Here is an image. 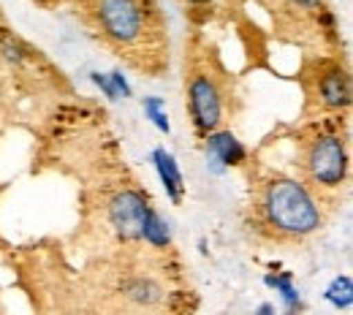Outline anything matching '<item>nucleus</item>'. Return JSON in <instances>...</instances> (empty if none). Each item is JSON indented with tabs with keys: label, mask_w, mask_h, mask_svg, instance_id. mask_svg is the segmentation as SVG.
Returning <instances> with one entry per match:
<instances>
[{
	"label": "nucleus",
	"mask_w": 353,
	"mask_h": 315,
	"mask_svg": "<svg viewBox=\"0 0 353 315\" xmlns=\"http://www.w3.org/2000/svg\"><path fill=\"white\" fill-rule=\"evenodd\" d=\"M261 212L266 223L283 236H307L321 225V210L299 180L274 177L266 182Z\"/></svg>",
	"instance_id": "nucleus-1"
},
{
	"label": "nucleus",
	"mask_w": 353,
	"mask_h": 315,
	"mask_svg": "<svg viewBox=\"0 0 353 315\" xmlns=\"http://www.w3.org/2000/svg\"><path fill=\"white\" fill-rule=\"evenodd\" d=\"M307 174L321 187H340L348 177V150L337 134L318 136L307 150Z\"/></svg>",
	"instance_id": "nucleus-2"
},
{
	"label": "nucleus",
	"mask_w": 353,
	"mask_h": 315,
	"mask_svg": "<svg viewBox=\"0 0 353 315\" xmlns=\"http://www.w3.org/2000/svg\"><path fill=\"white\" fill-rule=\"evenodd\" d=\"M188 109H190V120L196 125L199 134H212L218 131L223 117V98L218 85L204 77V74H196L188 85Z\"/></svg>",
	"instance_id": "nucleus-3"
},
{
	"label": "nucleus",
	"mask_w": 353,
	"mask_h": 315,
	"mask_svg": "<svg viewBox=\"0 0 353 315\" xmlns=\"http://www.w3.org/2000/svg\"><path fill=\"white\" fill-rule=\"evenodd\" d=\"M98 22L112 41L131 44L141 33V8L136 0H101Z\"/></svg>",
	"instance_id": "nucleus-4"
},
{
	"label": "nucleus",
	"mask_w": 353,
	"mask_h": 315,
	"mask_svg": "<svg viewBox=\"0 0 353 315\" xmlns=\"http://www.w3.org/2000/svg\"><path fill=\"white\" fill-rule=\"evenodd\" d=\"M150 201L139 190H123L109 204V223L120 239H141V225L147 221Z\"/></svg>",
	"instance_id": "nucleus-5"
},
{
	"label": "nucleus",
	"mask_w": 353,
	"mask_h": 315,
	"mask_svg": "<svg viewBox=\"0 0 353 315\" xmlns=\"http://www.w3.org/2000/svg\"><path fill=\"white\" fill-rule=\"evenodd\" d=\"M248 161V147L231 131L207 134V169L212 174H225L231 166H242Z\"/></svg>",
	"instance_id": "nucleus-6"
},
{
	"label": "nucleus",
	"mask_w": 353,
	"mask_h": 315,
	"mask_svg": "<svg viewBox=\"0 0 353 315\" xmlns=\"http://www.w3.org/2000/svg\"><path fill=\"white\" fill-rule=\"evenodd\" d=\"M152 166H155V172H158V177H161V185H163L166 196H169L174 204H179L182 196H185V177H182V172H179L176 158L169 150L158 147V150H152Z\"/></svg>",
	"instance_id": "nucleus-7"
},
{
	"label": "nucleus",
	"mask_w": 353,
	"mask_h": 315,
	"mask_svg": "<svg viewBox=\"0 0 353 315\" xmlns=\"http://www.w3.org/2000/svg\"><path fill=\"white\" fill-rule=\"evenodd\" d=\"M318 92L326 109H345L351 106V79L343 68H332L321 77Z\"/></svg>",
	"instance_id": "nucleus-8"
},
{
	"label": "nucleus",
	"mask_w": 353,
	"mask_h": 315,
	"mask_svg": "<svg viewBox=\"0 0 353 315\" xmlns=\"http://www.w3.org/2000/svg\"><path fill=\"white\" fill-rule=\"evenodd\" d=\"M264 285L280 294V299H283V305H285V313L299 315L305 310L302 294H299V288L294 285V274H291V272H269V274H264Z\"/></svg>",
	"instance_id": "nucleus-9"
},
{
	"label": "nucleus",
	"mask_w": 353,
	"mask_h": 315,
	"mask_svg": "<svg viewBox=\"0 0 353 315\" xmlns=\"http://www.w3.org/2000/svg\"><path fill=\"white\" fill-rule=\"evenodd\" d=\"M141 239L150 242L152 247H166V245L172 242L169 221H166L161 212L150 210V212H147V221H144V225H141Z\"/></svg>",
	"instance_id": "nucleus-10"
},
{
	"label": "nucleus",
	"mask_w": 353,
	"mask_h": 315,
	"mask_svg": "<svg viewBox=\"0 0 353 315\" xmlns=\"http://www.w3.org/2000/svg\"><path fill=\"white\" fill-rule=\"evenodd\" d=\"M323 299L334 307V310H348L353 305V283L348 274H337L332 283H329V288L323 291Z\"/></svg>",
	"instance_id": "nucleus-11"
},
{
	"label": "nucleus",
	"mask_w": 353,
	"mask_h": 315,
	"mask_svg": "<svg viewBox=\"0 0 353 315\" xmlns=\"http://www.w3.org/2000/svg\"><path fill=\"white\" fill-rule=\"evenodd\" d=\"M141 106H144L147 120H150L161 134H172V123H169V114H166V103H163V98H158V95H147V98L141 101Z\"/></svg>",
	"instance_id": "nucleus-12"
},
{
	"label": "nucleus",
	"mask_w": 353,
	"mask_h": 315,
	"mask_svg": "<svg viewBox=\"0 0 353 315\" xmlns=\"http://www.w3.org/2000/svg\"><path fill=\"white\" fill-rule=\"evenodd\" d=\"M125 296L131 302H139V305H152V302L161 299V288H158V283L139 277V280H133L131 285H125Z\"/></svg>",
	"instance_id": "nucleus-13"
},
{
	"label": "nucleus",
	"mask_w": 353,
	"mask_h": 315,
	"mask_svg": "<svg viewBox=\"0 0 353 315\" xmlns=\"http://www.w3.org/2000/svg\"><path fill=\"white\" fill-rule=\"evenodd\" d=\"M0 54H3V60H6V63L19 65V63H25V60H28V46L22 44L17 36L6 33V36H0Z\"/></svg>",
	"instance_id": "nucleus-14"
},
{
	"label": "nucleus",
	"mask_w": 353,
	"mask_h": 315,
	"mask_svg": "<svg viewBox=\"0 0 353 315\" xmlns=\"http://www.w3.org/2000/svg\"><path fill=\"white\" fill-rule=\"evenodd\" d=\"M90 82L98 88V90L103 92L109 101H117L120 95H117V90H114V85H112V79H109V74H101V71H92L90 74Z\"/></svg>",
	"instance_id": "nucleus-15"
},
{
	"label": "nucleus",
	"mask_w": 353,
	"mask_h": 315,
	"mask_svg": "<svg viewBox=\"0 0 353 315\" xmlns=\"http://www.w3.org/2000/svg\"><path fill=\"white\" fill-rule=\"evenodd\" d=\"M109 79H112V85H114L117 95H123V98H131L133 95V88L128 85V79L123 77V71H112V74H109Z\"/></svg>",
	"instance_id": "nucleus-16"
},
{
	"label": "nucleus",
	"mask_w": 353,
	"mask_h": 315,
	"mask_svg": "<svg viewBox=\"0 0 353 315\" xmlns=\"http://www.w3.org/2000/svg\"><path fill=\"white\" fill-rule=\"evenodd\" d=\"M256 315H277V310H274V305H269V302H264V305H259V310H256Z\"/></svg>",
	"instance_id": "nucleus-17"
},
{
	"label": "nucleus",
	"mask_w": 353,
	"mask_h": 315,
	"mask_svg": "<svg viewBox=\"0 0 353 315\" xmlns=\"http://www.w3.org/2000/svg\"><path fill=\"white\" fill-rule=\"evenodd\" d=\"M296 6H305V8H312V6H318L321 0H294Z\"/></svg>",
	"instance_id": "nucleus-18"
},
{
	"label": "nucleus",
	"mask_w": 353,
	"mask_h": 315,
	"mask_svg": "<svg viewBox=\"0 0 353 315\" xmlns=\"http://www.w3.org/2000/svg\"><path fill=\"white\" fill-rule=\"evenodd\" d=\"M185 3H188V6H210L212 0H185Z\"/></svg>",
	"instance_id": "nucleus-19"
},
{
	"label": "nucleus",
	"mask_w": 353,
	"mask_h": 315,
	"mask_svg": "<svg viewBox=\"0 0 353 315\" xmlns=\"http://www.w3.org/2000/svg\"><path fill=\"white\" fill-rule=\"evenodd\" d=\"M36 3H44V0H36Z\"/></svg>",
	"instance_id": "nucleus-20"
}]
</instances>
